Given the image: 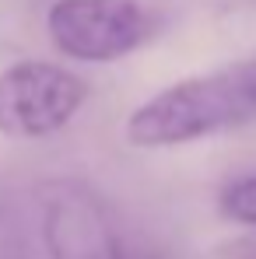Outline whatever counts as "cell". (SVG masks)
Wrapping results in <instances>:
<instances>
[{
    "instance_id": "1",
    "label": "cell",
    "mask_w": 256,
    "mask_h": 259,
    "mask_svg": "<svg viewBox=\"0 0 256 259\" xmlns=\"http://www.w3.org/2000/svg\"><path fill=\"white\" fill-rule=\"evenodd\" d=\"M256 123V56L182 77L127 116V140L140 151L197 144Z\"/></svg>"
},
{
    "instance_id": "2",
    "label": "cell",
    "mask_w": 256,
    "mask_h": 259,
    "mask_svg": "<svg viewBox=\"0 0 256 259\" xmlns=\"http://www.w3.org/2000/svg\"><path fill=\"white\" fill-rule=\"evenodd\" d=\"M46 35L67 60L116 63L158 35V14L140 0H53Z\"/></svg>"
},
{
    "instance_id": "3",
    "label": "cell",
    "mask_w": 256,
    "mask_h": 259,
    "mask_svg": "<svg viewBox=\"0 0 256 259\" xmlns=\"http://www.w3.org/2000/svg\"><path fill=\"white\" fill-rule=\"evenodd\" d=\"M39 224L49 259H158L130 245L109 203L78 179H53L43 189Z\"/></svg>"
},
{
    "instance_id": "4",
    "label": "cell",
    "mask_w": 256,
    "mask_h": 259,
    "mask_svg": "<svg viewBox=\"0 0 256 259\" xmlns=\"http://www.w3.org/2000/svg\"><path fill=\"white\" fill-rule=\"evenodd\" d=\"M88 81L53 60H21L0 70V137L46 140L78 119Z\"/></svg>"
},
{
    "instance_id": "5",
    "label": "cell",
    "mask_w": 256,
    "mask_h": 259,
    "mask_svg": "<svg viewBox=\"0 0 256 259\" xmlns=\"http://www.w3.org/2000/svg\"><path fill=\"white\" fill-rule=\"evenodd\" d=\"M217 210L228 221H235V224L256 228V175L232 179L217 196Z\"/></svg>"
},
{
    "instance_id": "6",
    "label": "cell",
    "mask_w": 256,
    "mask_h": 259,
    "mask_svg": "<svg viewBox=\"0 0 256 259\" xmlns=\"http://www.w3.org/2000/svg\"><path fill=\"white\" fill-rule=\"evenodd\" d=\"M221 256L225 259H256V235H242V238L228 242L221 249Z\"/></svg>"
}]
</instances>
